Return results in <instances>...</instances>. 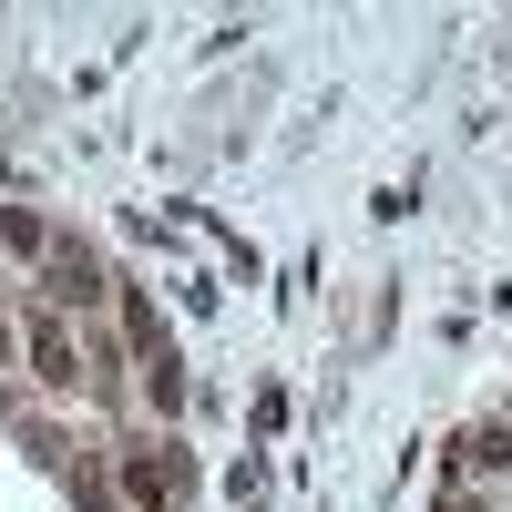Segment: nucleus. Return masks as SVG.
I'll return each mask as SVG.
<instances>
[{"instance_id":"obj_2","label":"nucleus","mask_w":512,"mask_h":512,"mask_svg":"<svg viewBox=\"0 0 512 512\" xmlns=\"http://www.w3.org/2000/svg\"><path fill=\"white\" fill-rule=\"evenodd\" d=\"M113 287H123V277L103 267L93 246H52V256H41V297H52V318H93Z\"/></svg>"},{"instance_id":"obj_7","label":"nucleus","mask_w":512,"mask_h":512,"mask_svg":"<svg viewBox=\"0 0 512 512\" xmlns=\"http://www.w3.org/2000/svg\"><path fill=\"white\" fill-rule=\"evenodd\" d=\"M0 246H21V256H52L62 236H52V226H41V216H31V205H0Z\"/></svg>"},{"instance_id":"obj_1","label":"nucleus","mask_w":512,"mask_h":512,"mask_svg":"<svg viewBox=\"0 0 512 512\" xmlns=\"http://www.w3.org/2000/svg\"><path fill=\"white\" fill-rule=\"evenodd\" d=\"M113 492L134 502V512H175L185 492H195V461H185V441L175 431H134L113 451Z\"/></svg>"},{"instance_id":"obj_3","label":"nucleus","mask_w":512,"mask_h":512,"mask_svg":"<svg viewBox=\"0 0 512 512\" xmlns=\"http://www.w3.org/2000/svg\"><path fill=\"white\" fill-rule=\"evenodd\" d=\"M31 379H41L52 400H93V359H82V338H72L52 308L31 318Z\"/></svg>"},{"instance_id":"obj_8","label":"nucleus","mask_w":512,"mask_h":512,"mask_svg":"<svg viewBox=\"0 0 512 512\" xmlns=\"http://www.w3.org/2000/svg\"><path fill=\"white\" fill-rule=\"evenodd\" d=\"M11 349H21V328H11V318H0V369H11Z\"/></svg>"},{"instance_id":"obj_6","label":"nucleus","mask_w":512,"mask_h":512,"mask_svg":"<svg viewBox=\"0 0 512 512\" xmlns=\"http://www.w3.org/2000/svg\"><path fill=\"white\" fill-rule=\"evenodd\" d=\"M461 472H512V420H492V431L461 441Z\"/></svg>"},{"instance_id":"obj_5","label":"nucleus","mask_w":512,"mask_h":512,"mask_svg":"<svg viewBox=\"0 0 512 512\" xmlns=\"http://www.w3.org/2000/svg\"><path fill=\"white\" fill-rule=\"evenodd\" d=\"M144 410H154V420L185 410V359H154V369H144Z\"/></svg>"},{"instance_id":"obj_4","label":"nucleus","mask_w":512,"mask_h":512,"mask_svg":"<svg viewBox=\"0 0 512 512\" xmlns=\"http://www.w3.org/2000/svg\"><path fill=\"white\" fill-rule=\"evenodd\" d=\"M113 308H123V338H134V359L154 369V359H175V328H164V308L144 287H113Z\"/></svg>"}]
</instances>
